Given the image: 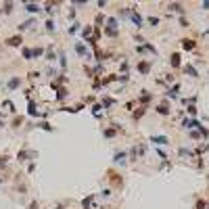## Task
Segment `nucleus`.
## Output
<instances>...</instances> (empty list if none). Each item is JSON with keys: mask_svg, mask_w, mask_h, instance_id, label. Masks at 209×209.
<instances>
[{"mask_svg": "<svg viewBox=\"0 0 209 209\" xmlns=\"http://www.w3.org/2000/svg\"><path fill=\"white\" fill-rule=\"evenodd\" d=\"M90 32H92V25H86V27L82 29V34H84V38H86V36H90Z\"/></svg>", "mask_w": 209, "mask_h": 209, "instance_id": "obj_27", "label": "nucleus"}, {"mask_svg": "<svg viewBox=\"0 0 209 209\" xmlns=\"http://www.w3.org/2000/svg\"><path fill=\"white\" fill-rule=\"evenodd\" d=\"M207 207V203L203 201V199H199V201H197V209H205Z\"/></svg>", "mask_w": 209, "mask_h": 209, "instance_id": "obj_29", "label": "nucleus"}, {"mask_svg": "<svg viewBox=\"0 0 209 209\" xmlns=\"http://www.w3.org/2000/svg\"><path fill=\"white\" fill-rule=\"evenodd\" d=\"M155 111L159 113V115H169V107H167V104H159Z\"/></svg>", "mask_w": 209, "mask_h": 209, "instance_id": "obj_13", "label": "nucleus"}, {"mask_svg": "<svg viewBox=\"0 0 209 209\" xmlns=\"http://www.w3.org/2000/svg\"><path fill=\"white\" fill-rule=\"evenodd\" d=\"M46 29H48V32H55V21H52V19L46 21Z\"/></svg>", "mask_w": 209, "mask_h": 209, "instance_id": "obj_22", "label": "nucleus"}, {"mask_svg": "<svg viewBox=\"0 0 209 209\" xmlns=\"http://www.w3.org/2000/svg\"><path fill=\"white\" fill-rule=\"evenodd\" d=\"M199 121H197V119H184V121H182V128H186V130H195V128H199Z\"/></svg>", "mask_w": 209, "mask_h": 209, "instance_id": "obj_2", "label": "nucleus"}, {"mask_svg": "<svg viewBox=\"0 0 209 209\" xmlns=\"http://www.w3.org/2000/svg\"><path fill=\"white\" fill-rule=\"evenodd\" d=\"M184 73L190 77H199V71H197V67H192V65H184Z\"/></svg>", "mask_w": 209, "mask_h": 209, "instance_id": "obj_8", "label": "nucleus"}, {"mask_svg": "<svg viewBox=\"0 0 209 209\" xmlns=\"http://www.w3.org/2000/svg\"><path fill=\"white\" fill-rule=\"evenodd\" d=\"M21 124H23V117H15V121H13V125H15V128H19Z\"/></svg>", "mask_w": 209, "mask_h": 209, "instance_id": "obj_33", "label": "nucleus"}, {"mask_svg": "<svg viewBox=\"0 0 209 209\" xmlns=\"http://www.w3.org/2000/svg\"><path fill=\"white\" fill-rule=\"evenodd\" d=\"M55 59H56L55 52H48V55H46V61H55Z\"/></svg>", "mask_w": 209, "mask_h": 209, "instance_id": "obj_35", "label": "nucleus"}, {"mask_svg": "<svg viewBox=\"0 0 209 209\" xmlns=\"http://www.w3.org/2000/svg\"><path fill=\"white\" fill-rule=\"evenodd\" d=\"M180 59H182V56L180 55H178V52H172V56H169V63H172V67H176V69H178V67H180Z\"/></svg>", "mask_w": 209, "mask_h": 209, "instance_id": "obj_5", "label": "nucleus"}, {"mask_svg": "<svg viewBox=\"0 0 209 209\" xmlns=\"http://www.w3.org/2000/svg\"><path fill=\"white\" fill-rule=\"evenodd\" d=\"M148 100H151V94H148V92L144 90V94L140 96V103H148Z\"/></svg>", "mask_w": 209, "mask_h": 209, "instance_id": "obj_23", "label": "nucleus"}, {"mask_svg": "<svg viewBox=\"0 0 209 209\" xmlns=\"http://www.w3.org/2000/svg\"><path fill=\"white\" fill-rule=\"evenodd\" d=\"M125 159V153H117V155H115V161H117V163H119V161H124Z\"/></svg>", "mask_w": 209, "mask_h": 209, "instance_id": "obj_34", "label": "nucleus"}, {"mask_svg": "<svg viewBox=\"0 0 209 209\" xmlns=\"http://www.w3.org/2000/svg\"><path fill=\"white\" fill-rule=\"evenodd\" d=\"M13 11V2H4V13H11Z\"/></svg>", "mask_w": 209, "mask_h": 209, "instance_id": "obj_30", "label": "nucleus"}, {"mask_svg": "<svg viewBox=\"0 0 209 209\" xmlns=\"http://www.w3.org/2000/svg\"><path fill=\"white\" fill-rule=\"evenodd\" d=\"M19 86H21V77H19V75L11 77V80H8V84H7V88H8V90H11V92H13V90H17Z\"/></svg>", "mask_w": 209, "mask_h": 209, "instance_id": "obj_1", "label": "nucleus"}, {"mask_svg": "<svg viewBox=\"0 0 209 209\" xmlns=\"http://www.w3.org/2000/svg\"><path fill=\"white\" fill-rule=\"evenodd\" d=\"M23 56H25L27 61H29V59H34V56H32V50H29V48H23Z\"/></svg>", "mask_w": 209, "mask_h": 209, "instance_id": "obj_28", "label": "nucleus"}, {"mask_svg": "<svg viewBox=\"0 0 209 209\" xmlns=\"http://www.w3.org/2000/svg\"><path fill=\"white\" fill-rule=\"evenodd\" d=\"M4 163H7V157H0V167L4 165Z\"/></svg>", "mask_w": 209, "mask_h": 209, "instance_id": "obj_37", "label": "nucleus"}, {"mask_svg": "<svg viewBox=\"0 0 209 209\" xmlns=\"http://www.w3.org/2000/svg\"><path fill=\"white\" fill-rule=\"evenodd\" d=\"M186 111H188V115H192V117H195V115H197V107H195V104H188Z\"/></svg>", "mask_w": 209, "mask_h": 209, "instance_id": "obj_19", "label": "nucleus"}, {"mask_svg": "<svg viewBox=\"0 0 209 209\" xmlns=\"http://www.w3.org/2000/svg\"><path fill=\"white\" fill-rule=\"evenodd\" d=\"M104 34L111 36V38H115V36H117V29H109V27H107V29H104Z\"/></svg>", "mask_w": 209, "mask_h": 209, "instance_id": "obj_26", "label": "nucleus"}, {"mask_svg": "<svg viewBox=\"0 0 209 209\" xmlns=\"http://www.w3.org/2000/svg\"><path fill=\"white\" fill-rule=\"evenodd\" d=\"M138 71L142 73V75H146V73L151 71V63H146V61H140V63H138Z\"/></svg>", "mask_w": 209, "mask_h": 209, "instance_id": "obj_7", "label": "nucleus"}, {"mask_svg": "<svg viewBox=\"0 0 209 209\" xmlns=\"http://www.w3.org/2000/svg\"><path fill=\"white\" fill-rule=\"evenodd\" d=\"M151 142H155V144H169V138L167 136H151Z\"/></svg>", "mask_w": 209, "mask_h": 209, "instance_id": "obj_4", "label": "nucleus"}, {"mask_svg": "<svg viewBox=\"0 0 209 209\" xmlns=\"http://www.w3.org/2000/svg\"><path fill=\"white\" fill-rule=\"evenodd\" d=\"M32 25H34V19H29V21H25V23H21V25H19V29H21V32H23V29L32 27Z\"/></svg>", "mask_w": 209, "mask_h": 209, "instance_id": "obj_18", "label": "nucleus"}, {"mask_svg": "<svg viewBox=\"0 0 209 209\" xmlns=\"http://www.w3.org/2000/svg\"><path fill=\"white\" fill-rule=\"evenodd\" d=\"M167 8H169V11H176V13H184V8H182L180 2H172V4H167Z\"/></svg>", "mask_w": 209, "mask_h": 209, "instance_id": "obj_10", "label": "nucleus"}, {"mask_svg": "<svg viewBox=\"0 0 209 209\" xmlns=\"http://www.w3.org/2000/svg\"><path fill=\"white\" fill-rule=\"evenodd\" d=\"M25 11H27V13H38V11H40V7H38V4H32V2H29V4H25Z\"/></svg>", "mask_w": 209, "mask_h": 209, "instance_id": "obj_16", "label": "nucleus"}, {"mask_svg": "<svg viewBox=\"0 0 209 209\" xmlns=\"http://www.w3.org/2000/svg\"><path fill=\"white\" fill-rule=\"evenodd\" d=\"M29 209H38V203H36V201H34V203H29Z\"/></svg>", "mask_w": 209, "mask_h": 209, "instance_id": "obj_36", "label": "nucleus"}, {"mask_svg": "<svg viewBox=\"0 0 209 209\" xmlns=\"http://www.w3.org/2000/svg\"><path fill=\"white\" fill-rule=\"evenodd\" d=\"M65 94H67V90H65V88H61V90H59V94H56V98L61 100V98H65Z\"/></svg>", "mask_w": 209, "mask_h": 209, "instance_id": "obj_32", "label": "nucleus"}, {"mask_svg": "<svg viewBox=\"0 0 209 209\" xmlns=\"http://www.w3.org/2000/svg\"><path fill=\"white\" fill-rule=\"evenodd\" d=\"M42 55H44V48H42V46L32 48V56H34V59H38V56H42Z\"/></svg>", "mask_w": 209, "mask_h": 209, "instance_id": "obj_15", "label": "nucleus"}, {"mask_svg": "<svg viewBox=\"0 0 209 209\" xmlns=\"http://www.w3.org/2000/svg\"><path fill=\"white\" fill-rule=\"evenodd\" d=\"M113 103H115V100H113V98H107V96L103 98V107H111Z\"/></svg>", "mask_w": 209, "mask_h": 209, "instance_id": "obj_24", "label": "nucleus"}, {"mask_svg": "<svg viewBox=\"0 0 209 209\" xmlns=\"http://www.w3.org/2000/svg\"><path fill=\"white\" fill-rule=\"evenodd\" d=\"M75 52L80 56H88V50H86V46H84V44H75Z\"/></svg>", "mask_w": 209, "mask_h": 209, "instance_id": "obj_11", "label": "nucleus"}, {"mask_svg": "<svg viewBox=\"0 0 209 209\" xmlns=\"http://www.w3.org/2000/svg\"><path fill=\"white\" fill-rule=\"evenodd\" d=\"M148 23H151V25H159V17H148Z\"/></svg>", "mask_w": 209, "mask_h": 209, "instance_id": "obj_25", "label": "nucleus"}, {"mask_svg": "<svg viewBox=\"0 0 209 209\" xmlns=\"http://www.w3.org/2000/svg\"><path fill=\"white\" fill-rule=\"evenodd\" d=\"M27 113H29V115H38V107H36V103H29Z\"/></svg>", "mask_w": 209, "mask_h": 209, "instance_id": "obj_17", "label": "nucleus"}, {"mask_svg": "<svg viewBox=\"0 0 209 209\" xmlns=\"http://www.w3.org/2000/svg\"><path fill=\"white\" fill-rule=\"evenodd\" d=\"M132 21H134V25H136V27H142V17H140L136 11H132Z\"/></svg>", "mask_w": 209, "mask_h": 209, "instance_id": "obj_9", "label": "nucleus"}, {"mask_svg": "<svg viewBox=\"0 0 209 209\" xmlns=\"http://www.w3.org/2000/svg\"><path fill=\"white\" fill-rule=\"evenodd\" d=\"M27 157H34V153H29V151H21V153L17 155V159H19V161H25Z\"/></svg>", "mask_w": 209, "mask_h": 209, "instance_id": "obj_14", "label": "nucleus"}, {"mask_svg": "<svg viewBox=\"0 0 209 209\" xmlns=\"http://www.w3.org/2000/svg\"><path fill=\"white\" fill-rule=\"evenodd\" d=\"M104 136H107V138H113V136H115V130H111V128H107V130H104Z\"/></svg>", "mask_w": 209, "mask_h": 209, "instance_id": "obj_21", "label": "nucleus"}, {"mask_svg": "<svg viewBox=\"0 0 209 209\" xmlns=\"http://www.w3.org/2000/svg\"><path fill=\"white\" fill-rule=\"evenodd\" d=\"M178 90H180V84L172 86V88H169V92H167V96H169V98H176V96H178Z\"/></svg>", "mask_w": 209, "mask_h": 209, "instance_id": "obj_12", "label": "nucleus"}, {"mask_svg": "<svg viewBox=\"0 0 209 209\" xmlns=\"http://www.w3.org/2000/svg\"><path fill=\"white\" fill-rule=\"evenodd\" d=\"M182 48H184V50H195L197 48V42L190 40V38H184V40H182Z\"/></svg>", "mask_w": 209, "mask_h": 209, "instance_id": "obj_3", "label": "nucleus"}, {"mask_svg": "<svg viewBox=\"0 0 209 209\" xmlns=\"http://www.w3.org/2000/svg\"><path fill=\"white\" fill-rule=\"evenodd\" d=\"M21 42H23L21 36H11V38L7 40V44H8V46H21Z\"/></svg>", "mask_w": 209, "mask_h": 209, "instance_id": "obj_6", "label": "nucleus"}, {"mask_svg": "<svg viewBox=\"0 0 209 209\" xmlns=\"http://www.w3.org/2000/svg\"><path fill=\"white\" fill-rule=\"evenodd\" d=\"M0 11H2V8H0Z\"/></svg>", "mask_w": 209, "mask_h": 209, "instance_id": "obj_38", "label": "nucleus"}, {"mask_svg": "<svg viewBox=\"0 0 209 209\" xmlns=\"http://www.w3.org/2000/svg\"><path fill=\"white\" fill-rule=\"evenodd\" d=\"M38 125H40L42 130H52V125H50V124H46V121H42V124H38Z\"/></svg>", "mask_w": 209, "mask_h": 209, "instance_id": "obj_31", "label": "nucleus"}, {"mask_svg": "<svg viewBox=\"0 0 209 209\" xmlns=\"http://www.w3.org/2000/svg\"><path fill=\"white\" fill-rule=\"evenodd\" d=\"M178 153H180L182 157H195V153H190V151H186V148H180Z\"/></svg>", "mask_w": 209, "mask_h": 209, "instance_id": "obj_20", "label": "nucleus"}]
</instances>
